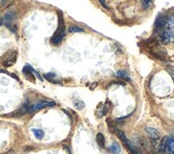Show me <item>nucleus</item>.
Listing matches in <instances>:
<instances>
[{
    "instance_id": "obj_1",
    "label": "nucleus",
    "mask_w": 174,
    "mask_h": 154,
    "mask_svg": "<svg viewBox=\"0 0 174 154\" xmlns=\"http://www.w3.org/2000/svg\"><path fill=\"white\" fill-rule=\"evenodd\" d=\"M17 60V52L15 50H9L1 57V64L5 67H11L15 64Z\"/></svg>"
},
{
    "instance_id": "obj_2",
    "label": "nucleus",
    "mask_w": 174,
    "mask_h": 154,
    "mask_svg": "<svg viewBox=\"0 0 174 154\" xmlns=\"http://www.w3.org/2000/svg\"><path fill=\"white\" fill-rule=\"evenodd\" d=\"M115 133L118 134V136L120 137V139L123 141V144L125 145V147L127 148V150H128V151L130 152L131 154H140L139 150L137 149V148L135 147V146L133 145V144H131V142L128 140V138L126 137V135H125L124 132H122V131H120V130H117V131H115Z\"/></svg>"
},
{
    "instance_id": "obj_3",
    "label": "nucleus",
    "mask_w": 174,
    "mask_h": 154,
    "mask_svg": "<svg viewBox=\"0 0 174 154\" xmlns=\"http://www.w3.org/2000/svg\"><path fill=\"white\" fill-rule=\"evenodd\" d=\"M53 105H56V103L53 101H42V102H38V103L34 104L33 106L29 107L28 113H34V112L38 111V109H45V107H48V106H53Z\"/></svg>"
},
{
    "instance_id": "obj_4",
    "label": "nucleus",
    "mask_w": 174,
    "mask_h": 154,
    "mask_svg": "<svg viewBox=\"0 0 174 154\" xmlns=\"http://www.w3.org/2000/svg\"><path fill=\"white\" fill-rule=\"evenodd\" d=\"M65 36V29L63 28L62 26H60V29L55 33V35L51 37V43L53 45H58L62 42V39L64 38Z\"/></svg>"
},
{
    "instance_id": "obj_5",
    "label": "nucleus",
    "mask_w": 174,
    "mask_h": 154,
    "mask_svg": "<svg viewBox=\"0 0 174 154\" xmlns=\"http://www.w3.org/2000/svg\"><path fill=\"white\" fill-rule=\"evenodd\" d=\"M167 22H168V17L165 16V15H159L156 19V22H155V30L157 32L161 31L162 29L165 28L167 26Z\"/></svg>"
},
{
    "instance_id": "obj_6",
    "label": "nucleus",
    "mask_w": 174,
    "mask_h": 154,
    "mask_svg": "<svg viewBox=\"0 0 174 154\" xmlns=\"http://www.w3.org/2000/svg\"><path fill=\"white\" fill-rule=\"evenodd\" d=\"M145 132H146V134L148 135V137L152 138V139H154V140L159 139L160 134H159V132L156 130V129H154V128H146L145 129Z\"/></svg>"
},
{
    "instance_id": "obj_7",
    "label": "nucleus",
    "mask_w": 174,
    "mask_h": 154,
    "mask_svg": "<svg viewBox=\"0 0 174 154\" xmlns=\"http://www.w3.org/2000/svg\"><path fill=\"white\" fill-rule=\"evenodd\" d=\"M23 72H24L25 77H26L28 80H30V81L33 82L34 81V76H33V72H32V67L31 66L26 65V66L24 67V69H23Z\"/></svg>"
},
{
    "instance_id": "obj_8",
    "label": "nucleus",
    "mask_w": 174,
    "mask_h": 154,
    "mask_svg": "<svg viewBox=\"0 0 174 154\" xmlns=\"http://www.w3.org/2000/svg\"><path fill=\"white\" fill-rule=\"evenodd\" d=\"M29 103L28 102H26L24 105H23L22 107L19 109H17L16 112H15L14 114H13V116H17V117H19V116H23V115H25L26 113H28V111H29Z\"/></svg>"
},
{
    "instance_id": "obj_9",
    "label": "nucleus",
    "mask_w": 174,
    "mask_h": 154,
    "mask_svg": "<svg viewBox=\"0 0 174 154\" xmlns=\"http://www.w3.org/2000/svg\"><path fill=\"white\" fill-rule=\"evenodd\" d=\"M115 76L118 77V78L122 79V80H125V81H130V77H129L128 72L125 70H123V69H121V70L117 71V74H115Z\"/></svg>"
},
{
    "instance_id": "obj_10",
    "label": "nucleus",
    "mask_w": 174,
    "mask_h": 154,
    "mask_svg": "<svg viewBox=\"0 0 174 154\" xmlns=\"http://www.w3.org/2000/svg\"><path fill=\"white\" fill-rule=\"evenodd\" d=\"M96 141H97L98 146L100 148H105V137L102 133H98L97 135H96Z\"/></svg>"
},
{
    "instance_id": "obj_11",
    "label": "nucleus",
    "mask_w": 174,
    "mask_h": 154,
    "mask_svg": "<svg viewBox=\"0 0 174 154\" xmlns=\"http://www.w3.org/2000/svg\"><path fill=\"white\" fill-rule=\"evenodd\" d=\"M109 151L111 152L112 154H120V152H121V148H120V146L118 145V144H112L111 146L109 147Z\"/></svg>"
},
{
    "instance_id": "obj_12",
    "label": "nucleus",
    "mask_w": 174,
    "mask_h": 154,
    "mask_svg": "<svg viewBox=\"0 0 174 154\" xmlns=\"http://www.w3.org/2000/svg\"><path fill=\"white\" fill-rule=\"evenodd\" d=\"M167 27L170 29L174 33V13L171 15V16L168 17V22H167Z\"/></svg>"
},
{
    "instance_id": "obj_13",
    "label": "nucleus",
    "mask_w": 174,
    "mask_h": 154,
    "mask_svg": "<svg viewBox=\"0 0 174 154\" xmlns=\"http://www.w3.org/2000/svg\"><path fill=\"white\" fill-rule=\"evenodd\" d=\"M69 31L71 33H80V32H84V29L77 26H73V27H69Z\"/></svg>"
},
{
    "instance_id": "obj_14",
    "label": "nucleus",
    "mask_w": 174,
    "mask_h": 154,
    "mask_svg": "<svg viewBox=\"0 0 174 154\" xmlns=\"http://www.w3.org/2000/svg\"><path fill=\"white\" fill-rule=\"evenodd\" d=\"M32 132H33V134L35 135V137L38 138V139H42L44 136V132L42 130H38V129H33L32 130Z\"/></svg>"
},
{
    "instance_id": "obj_15",
    "label": "nucleus",
    "mask_w": 174,
    "mask_h": 154,
    "mask_svg": "<svg viewBox=\"0 0 174 154\" xmlns=\"http://www.w3.org/2000/svg\"><path fill=\"white\" fill-rule=\"evenodd\" d=\"M74 106L76 107L77 109H84V101H80V100H75L74 101Z\"/></svg>"
},
{
    "instance_id": "obj_16",
    "label": "nucleus",
    "mask_w": 174,
    "mask_h": 154,
    "mask_svg": "<svg viewBox=\"0 0 174 154\" xmlns=\"http://www.w3.org/2000/svg\"><path fill=\"white\" fill-rule=\"evenodd\" d=\"M143 9H148L152 5V0H142Z\"/></svg>"
},
{
    "instance_id": "obj_17",
    "label": "nucleus",
    "mask_w": 174,
    "mask_h": 154,
    "mask_svg": "<svg viewBox=\"0 0 174 154\" xmlns=\"http://www.w3.org/2000/svg\"><path fill=\"white\" fill-rule=\"evenodd\" d=\"M13 18H14V14H12V13H8V14L5 16V22H10V20H12Z\"/></svg>"
},
{
    "instance_id": "obj_18",
    "label": "nucleus",
    "mask_w": 174,
    "mask_h": 154,
    "mask_svg": "<svg viewBox=\"0 0 174 154\" xmlns=\"http://www.w3.org/2000/svg\"><path fill=\"white\" fill-rule=\"evenodd\" d=\"M44 77H45V78L47 79V80H49L50 82H53V79L56 78V76H55L53 74H46Z\"/></svg>"
},
{
    "instance_id": "obj_19",
    "label": "nucleus",
    "mask_w": 174,
    "mask_h": 154,
    "mask_svg": "<svg viewBox=\"0 0 174 154\" xmlns=\"http://www.w3.org/2000/svg\"><path fill=\"white\" fill-rule=\"evenodd\" d=\"M98 1H99V3H100L102 5H103V7H105V9H108V5H107V3H106L105 0H98Z\"/></svg>"
},
{
    "instance_id": "obj_20",
    "label": "nucleus",
    "mask_w": 174,
    "mask_h": 154,
    "mask_svg": "<svg viewBox=\"0 0 174 154\" xmlns=\"http://www.w3.org/2000/svg\"><path fill=\"white\" fill-rule=\"evenodd\" d=\"M5 154H14V151H13V150H10V151H8L7 153Z\"/></svg>"
},
{
    "instance_id": "obj_21",
    "label": "nucleus",
    "mask_w": 174,
    "mask_h": 154,
    "mask_svg": "<svg viewBox=\"0 0 174 154\" xmlns=\"http://www.w3.org/2000/svg\"><path fill=\"white\" fill-rule=\"evenodd\" d=\"M1 25H2V20H1V19H0V26H1Z\"/></svg>"
}]
</instances>
